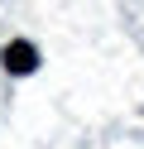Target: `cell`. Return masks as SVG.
<instances>
[{"label":"cell","mask_w":144,"mask_h":149,"mask_svg":"<svg viewBox=\"0 0 144 149\" xmlns=\"http://www.w3.org/2000/svg\"><path fill=\"white\" fill-rule=\"evenodd\" d=\"M34 68H38V48L34 43H24V39L5 43V72H34Z\"/></svg>","instance_id":"obj_1"}]
</instances>
